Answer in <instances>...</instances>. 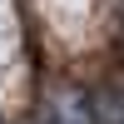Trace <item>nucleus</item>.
Returning a JSON list of instances; mask_svg holds the SVG:
<instances>
[{
    "mask_svg": "<svg viewBox=\"0 0 124 124\" xmlns=\"http://www.w3.org/2000/svg\"><path fill=\"white\" fill-rule=\"evenodd\" d=\"M45 124H99V109L79 94H55L45 109Z\"/></svg>",
    "mask_w": 124,
    "mask_h": 124,
    "instance_id": "nucleus-1",
    "label": "nucleus"
}]
</instances>
